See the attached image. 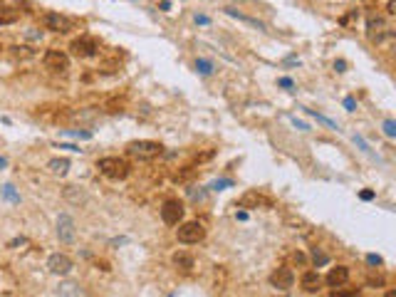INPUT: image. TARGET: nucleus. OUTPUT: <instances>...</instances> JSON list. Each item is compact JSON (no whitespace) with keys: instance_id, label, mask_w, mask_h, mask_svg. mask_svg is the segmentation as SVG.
<instances>
[{"instance_id":"nucleus-37","label":"nucleus","mask_w":396,"mask_h":297,"mask_svg":"<svg viewBox=\"0 0 396 297\" xmlns=\"http://www.w3.org/2000/svg\"><path fill=\"white\" fill-rule=\"evenodd\" d=\"M374 198V191H362V201H371Z\"/></svg>"},{"instance_id":"nucleus-19","label":"nucleus","mask_w":396,"mask_h":297,"mask_svg":"<svg viewBox=\"0 0 396 297\" xmlns=\"http://www.w3.org/2000/svg\"><path fill=\"white\" fill-rule=\"evenodd\" d=\"M228 15H233V17H238V20H243V23H248V25H255L258 30H265V25L263 23H258V20H253V17H245V15H241L238 10H233V8H226Z\"/></svg>"},{"instance_id":"nucleus-9","label":"nucleus","mask_w":396,"mask_h":297,"mask_svg":"<svg viewBox=\"0 0 396 297\" xmlns=\"http://www.w3.org/2000/svg\"><path fill=\"white\" fill-rule=\"evenodd\" d=\"M47 268H50V272L52 275H70L72 272V258L65 253H55L50 255V260H47Z\"/></svg>"},{"instance_id":"nucleus-2","label":"nucleus","mask_w":396,"mask_h":297,"mask_svg":"<svg viewBox=\"0 0 396 297\" xmlns=\"http://www.w3.org/2000/svg\"><path fill=\"white\" fill-rule=\"evenodd\" d=\"M127 154L131 159H139V161H154V159H159V156L164 154V146L159 142H146V139H142V142L127 144Z\"/></svg>"},{"instance_id":"nucleus-16","label":"nucleus","mask_w":396,"mask_h":297,"mask_svg":"<svg viewBox=\"0 0 396 297\" xmlns=\"http://www.w3.org/2000/svg\"><path fill=\"white\" fill-rule=\"evenodd\" d=\"M47 169L52 171V173H57V176H65L70 171V159H52L47 164Z\"/></svg>"},{"instance_id":"nucleus-8","label":"nucleus","mask_w":396,"mask_h":297,"mask_svg":"<svg viewBox=\"0 0 396 297\" xmlns=\"http://www.w3.org/2000/svg\"><path fill=\"white\" fill-rule=\"evenodd\" d=\"M74 235H77V228H74L72 215L62 213L57 218V238H60V243H74Z\"/></svg>"},{"instance_id":"nucleus-34","label":"nucleus","mask_w":396,"mask_h":297,"mask_svg":"<svg viewBox=\"0 0 396 297\" xmlns=\"http://www.w3.org/2000/svg\"><path fill=\"white\" fill-rule=\"evenodd\" d=\"M344 107H347L349 112H354V107H357V102H354L352 97H347V99H344Z\"/></svg>"},{"instance_id":"nucleus-40","label":"nucleus","mask_w":396,"mask_h":297,"mask_svg":"<svg viewBox=\"0 0 396 297\" xmlns=\"http://www.w3.org/2000/svg\"><path fill=\"white\" fill-rule=\"evenodd\" d=\"M0 50H3V45H0Z\"/></svg>"},{"instance_id":"nucleus-29","label":"nucleus","mask_w":396,"mask_h":297,"mask_svg":"<svg viewBox=\"0 0 396 297\" xmlns=\"http://www.w3.org/2000/svg\"><path fill=\"white\" fill-rule=\"evenodd\" d=\"M290 263H295V265H305V263H307V258H305L302 253H292V255H290Z\"/></svg>"},{"instance_id":"nucleus-32","label":"nucleus","mask_w":396,"mask_h":297,"mask_svg":"<svg viewBox=\"0 0 396 297\" xmlns=\"http://www.w3.org/2000/svg\"><path fill=\"white\" fill-rule=\"evenodd\" d=\"M292 124H295V127L300 129V131H310V127H307L305 122H300V119H295V116H292Z\"/></svg>"},{"instance_id":"nucleus-35","label":"nucleus","mask_w":396,"mask_h":297,"mask_svg":"<svg viewBox=\"0 0 396 297\" xmlns=\"http://www.w3.org/2000/svg\"><path fill=\"white\" fill-rule=\"evenodd\" d=\"M344 67H347V62H344V60H337V62H334V70H337V72H344Z\"/></svg>"},{"instance_id":"nucleus-21","label":"nucleus","mask_w":396,"mask_h":297,"mask_svg":"<svg viewBox=\"0 0 396 297\" xmlns=\"http://www.w3.org/2000/svg\"><path fill=\"white\" fill-rule=\"evenodd\" d=\"M305 112L310 114V116H314L317 122H322V124H327V127H329V129H334V131L340 129V127H337V124H334V122H332V119H327V116H322V114H317V112H314V109H305Z\"/></svg>"},{"instance_id":"nucleus-22","label":"nucleus","mask_w":396,"mask_h":297,"mask_svg":"<svg viewBox=\"0 0 396 297\" xmlns=\"http://www.w3.org/2000/svg\"><path fill=\"white\" fill-rule=\"evenodd\" d=\"M354 144H357V146H359V149H362V151H364V154H369V156H374V159H377V154H374V151H371V146H369V144L364 142V139H362V136H359V134H354Z\"/></svg>"},{"instance_id":"nucleus-33","label":"nucleus","mask_w":396,"mask_h":297,"mask_svg":"<svg viewBox=\"0 0 396 297\" xmlns=\"http://www.w3.org/2000/svg\"><path fill=\"white\" fill-rule=\"evenodd\" d=\"M196 23H198V25H208V23H211V17H208V15H196Z\"/></svg>"},{"instance_id":"nucleus-15","label":"nucleus","mask_w":396,"mask_h":297,"mask_svg":"<svg viewBox=\"0 0 396 297\" xmlns=\"http://www.w3.org/2000/svg\"><path fill=\"white\" fill-rule=\"evenodd\" d=\"M173 265L179 270H184V272H188V270L193 268V255L191 253H184V250H179V253H173Z\"/></svg>"},{"instance_id":"nucleus-13","label":"nucleus","mask_w":396,"mask_h":297,"mask_svg":"<svg viewBox=\"0 0 396 297\" xmlns=\"http://www.w3.org/2000/svg\"><path fill=\"white\" fill-rule=\"evenodd\" d=\"M300 285H302V290H305V292H317V290H320V285H322V278H320L314 270H307V272L302 275Z\"/></svg>"},{"instance_id":"nucleus-14","label":"nucleus","mask_w":396,"mask_h":297,"mask_svg":"<svg viewBox=\"0 0 396 297\" xmlns=\"http://www.w3.org/2000/svg\"><path fill=\"white\" fill-rule=\"evenodd\" d=\"M241 206L243 208H250V206H270V201L265 196H260L258 191H248V193L241 198Z\"/></svg>"},{"instance_id":"nucleus-28","label":"nucleus","mask_w":396,"mask_h":297,"mask_svg":"<svg viewBox=\"0 0 396 297\" xmlns=\"http://www.w3.org/2000/svg\"><path fill=\"white\" fill-rule=\"evenodd\" d=\"M3 196L10 198V201H20V196L13 191V186H3Z\"/></svg>"},{"instance_id":"nucleus-20","label":"nucleus","mask_w":396,"mask_h":297,"mask_svg":"<svg viewBox=\"0 0 396 297\" xmlns=\"http://www.w3.org/2000/svg\"><path fill=\"white\" fill-rule=\"evenodd\" d=\"M10 55H13L15 60H28V57H32L35 52H32L30 47H10Z\"/></svg>"},{"instance_id":"nucleus-24","label":"nucleus","mask_w":396,"mask_h":297,"mask_svg":"<svg viewBox=\"0 0 396 297\" xmlns=\"http://www.w3.org/2000/svg\"><path fill=\"white\" fill-rule=\"evenodd\" d=\"M312 260H314V265H327V263H329V258H327L322 250H317V248L312 250Z\"/></svg>"},{"instance_id":"nucleus-3","label":"nucleus","mask_w":396,"mask_h":297,"mask_svg":"<svg viewBox=\"0 0 396 297\" xmlns=\"http://www.w3.org/2000/svg\"><path fill=\"white\" fill-rule=\"evenodd\" d=\"M176 235H179V241L181 243L193 245V243H201L203 238H206V228H203V223H198V221H188V223H184V226H179Z\"/></svg>"},{"instance_id":"nucleus-23","label":"nucleus","mask_w":396,"mask_h":297,"mask_svg":"<svg viewBox=\"0 0 396 297\" xmlns=\"http://www.w3.org/2000/svg\"><path fill=\"white\" fill-rule=\"evenodd\" d=\"M196 70L201 72V74H213V65L208 60H196Z\"/></svg>"},{"instance_id":"nucleus-7","label":"nucleus","mask_w":396,"mask_h":297,"mask_svg":"<svg viewBox=\"0 0 396 297\" xmlns=\"http://www.w3.org/2000/svg\"><path fill=\"white\" fill-rule=\"evenodd\" d=\"M43 25H45V30H52V32L65 35V32H70L72 30V20L67 17V15H60V13H45Z\"/></svg>"},{"instance_id":"nucleus-6","label":"nucleus","mask_w":396,"mask_h":297,"mask_svg":"<svg viewBox=\"0 0 396 297\" xmlns=\"http://www.w3.org/2000/svg\"><path fill=\"white\" fill-rule=\"evenodd\" d=\"M72 55L80 57V60H87V57H94L99 52V45L97 40H92V37H77V40H72L70 45Z\"/></svg>"},{"instance_id":"nucleus-18","label":"nucleus","mask_w":396,"mask_h":297,"mask_svg":"<svg viewBox=\"0 0 396 297\" xmlns=\"http://www.w3.org/2000/svg\"><path fill=\"white\" fill-rule=\"evenodd\" d=\"M60 292H62V297H85V292L80 290L77 283H65L60 287Z\"/></svg>"},{"instance_id":"nucleus-30","label":"nucleus","mask_w":396,"mask_h":297,"mask_svg":"<svg viewBox=\"0 0 396 297\" xmlns=\"http://www.w3.org/2000/svg\"><path fill=\"white\" fill-rule=\"evenodd\" d=\"M367 263H369V265H382L384 260H382V255H374V253H369V255H367Z\"/></svg>"},{"instance_id":"nucleus-36","label":"nucleus","mask_w":396,"mask_h":297,"mask_svg":"<svg viewBox=\"0 0 396 297\" xmlns=\"http://www.w3.org/2000/svg\"><path fill=\"white\" fill-rule=\"evenodd\" d=\"M386 13H396V0H389V5H386Z\"/></svg>"},{"instance_id":"nucleus-4","label":"nucleus","mask_w":396,"mask_h":297,"mask_svg":"<svg viewBox=\"0 0 396 297\" xmlns=\"http://www.w3.org/2000/svg\"><path fill=\"white\" fill-rule=\"evenodd\" d=\"M181 218H184V203H181V201L171 198V201H166V203L161 206V221H164L166 226H179Z\"/></svg>"},{"instance_id":"nucleus-25","label":"nucleus","mask_w":396,"mask_h":297,"mask_svg":"<svg viewBox=\"0 0 396 297\" xmlns=\"http://www.w3.org/2000/svg\"><path fill=\"white\" fill-rule=\"evenodd\" d=\"M384 134H386L389 139H394L396 136V122L394 119H386V122H384Z\"/></svg>"},{"instance_id":"nucleus-1","label":"nucleus","mask_w":396,"mask_h":297,"mask_svg":"<svg viewBox=\"0 0 396 297\" xmlns=\"http://www.w3.org/2000/svg\"><path fill=\"white\" fill-rule=\"evenodd\" d=\"M97 169L102 176H107V179H112V181H124L129 176V166L127 159H119V156H104V159H99L97 161Z\"/></svg>"},{"instance_id":"nucleus-5","label":"nucleus","mask_w":396,"mask_h":297,"mask_svg":"<svg viewBox=\"0 0 396 297\" xmlns=\"http://www.w3.org/2000/svg\"><path fill=\"white\" fill-rule=\"evenodd\" d=\"M43 65L52 72H67L70 70V57L65 55L62 50H47L43 57Z\"/></svg>"},{"instance_id":"nucleus-31","label":"nucleus","mask_w":396,"mask_h":297,"mask_svg":"<svg viewBox=\"0 0 396 297\" xmlns=\"http://www.w3.org/2000/svg\"><path fill=\"white\" fill-rule=\"evenodd\" d=\"M278 85L285 87V89H292V87H295V82H292L290 77H280V82H278Z\"/></svg>"},{"instance_id":"nucleus-39","label":"nucleus","mask_w":396,"mask_h":297,"mask_svg":"<svg viewBox=\"0 0 396 297\" xmlns=\"http://www.w3.org/2000/svg\"><path fill=\"white\" fill-rule=\"evenodd\" d=\"M384 297H396V290H386V295Z\"/></svg>"},{"instance_id":"nucleus-10","label":"nucleus","mask_w":396,"mask_h":297,"mask_svg":"<svg viewBox=\"0 0 396 297\" xmlns=\"http://www.w3.org/2000/svg\"><path fill=\"white\" fill-rule=\"evenodd\" d=\"M292 283H295V275H292L290 268H278L272 275H270V285L278 287V290H290Z\"/></svg>"},{"instance_id":"nucleus-26","label":"nucleus","mask_w":396,"mask_h":297,"mask_svg":"<svg viewBox=\"0 0 396 297\" xmlns=\"http://www.w3.org/2000/svg\"><path fill=\"white\" fill-rule=\"evenodd\" d=\"M332 297H359V290H334Z\"/></svg>"},{"instance_id":"nucleus-38","label":"nucleus","mask_w":396,"mask_h":297,"mask_svg":"<svg viewBox=\"0 0 396 297\" xmlns=\"http://www.w3.org/2000/svg\"><path fill=\"white\" fill-rule=\"evenodd\" d=\"M5 166H8V159H5V156H0V169H5Z\"/></svg>"},{"instance_id":"nucleus-12","label":"nucleus","mask_w":396,"mask_h":297,"mask_svg":"<svg viewBox=\"0 0 396 297\" xmlns=\"http://www.w3.org/2000/svg\"><path fill=\"white\" fill-rule=\"evenodd\" d=\"M347 280H349V268H344V265H337V268H332L327 272V285L329 287H342Z\"/></svg>"},{"instance_id":"nucleus-27","label":"nucleus","mask_w":396,"mask_h":297,"mask_svg":"<svg viewBox=\"0 0 396 297\" xmlns=\"http://www.w3.org/2000/svg\"><path fill=\"white\" fill-rule=\"evenodd\" d=\"M228 186H233L228 179H218V181H213V184H211V188H213V191H223V188H228Z\"/></svg>"},{"instance_id":"nucleus-11","label":"nucleus","mask_w":396,"mask_h":297,"mask_svg":"<svg viewBox=\"0 0 396 297\" xmlns=\"http://www.w3.org/2000/svg\"><path fill=\"white\" fill-rule=\"evenodd\" d=\"M367 35H369V40H371V43H382L384 35H386V23H384L382 17H369Z\"/></svg>"},{"instance_id":"nucleus-17","label":"nucleus","mask_w":396,"mask_h":297,"mask_svg":"<svg viewBox=\"0 0 396 297\" xmlns=\"http://www.w3.org/2000/svg\"><path fill=\"white\" fill-rule=\"evenodd\" d=\"M17 17H20L17 10H13V8H0V25H13V23H17Z\"/></svg>"}]
</instances>
